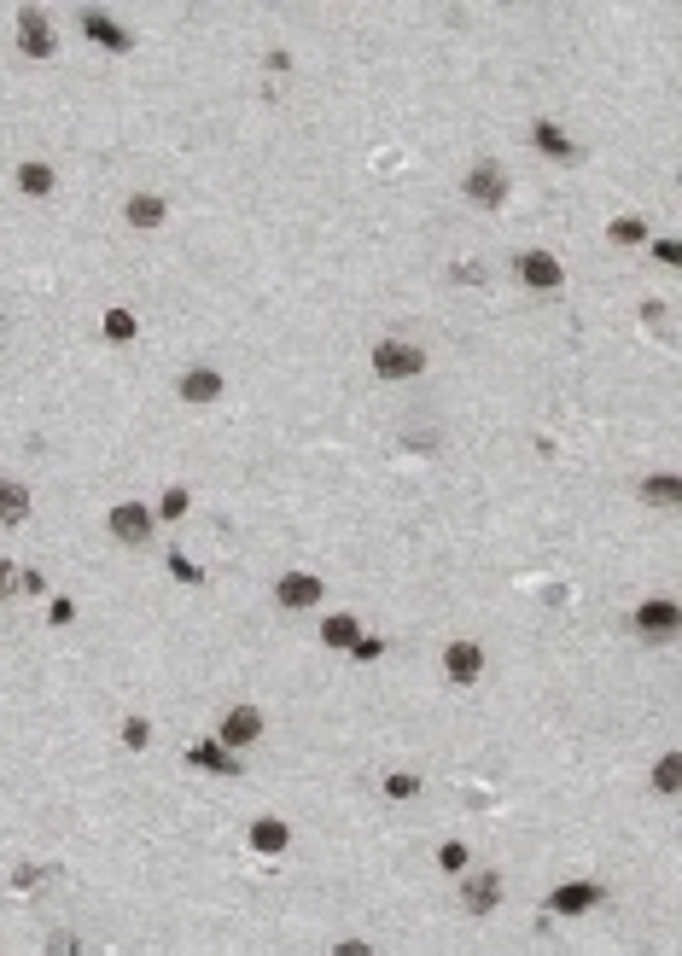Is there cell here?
Returning a JSON list of instances; mask_svg holds the SVG:
<instances>
[{"instance_id": "1f68e13d", "label": "cell", "mask_w": 682, "mask_h": 956, "mask_svg": "<svg viewBox=\"0 0 682 956\" xmlns=\"http://www.w3.org/2000/svg\"><path fill=\"white\" fill-rule=\"evenodd\" d=\"M333 956H374V945H368V939H339Z\"/></svg>"}, {"instance_id": "2e32d148", "label": "cell", "mask_w": 682, "mask_h": 956, "mask_svg": "<svg viewBox=\"0 0 682 956\" xmlns=\"http://www.w3.org/2000/svg\"><path fill=\"white\" fill-rule=\"evenodd\" d=\"M286 846H292V828H286V817H257V822H251V852L280 857Z\"/></svg>"}, {"instance_id": "cb8c5ba5", "label": "cell", "mask_w": 682, "mask_h": 956, "mask_svg": "<svg viewBox=\"0 0 682 956\" xmlns=\"http://www.w3.org/2000/svg\"><path fill=\"white\" fill-rule=\"evenodd\" d=\"M607 239H613V245H642V239H648V222H642V216H618L613 228H607Z\"/></svg>"}, {"instance_id": "836d02e7", "label": "cell", "mask_w": 682, "mask_h": 956, "mask_svg": "<svg viewBox=\"0 0 682 956\" xmlns=\"http://www.w3.org/2000/svg\"><path fill=\"white\" fill-rule=\"evenodd\" d=\"M18 589H24V595H41V589H47V578H41V572H18Z\"/></svg>"}, {"instance_id": "277c9868", "label": "cell", "mask_w": 682, "mask_h": 956, "mask_svg": "<svg viewBox=\"0 0 682 956\" xmlns=\"http://www.w3.org/2000/svg\"><path fill=\"white\" fill-rule=\"evenodd\" d=\"M461 193H467L473 205H484V210H502L508 205V175H502V164L478 158L473 170H467V181H461Z\"/></svg>"}, {"instance_id": "7402d4cb", "label": "cell", "mask_w": 682, "mask_h": 956, "mask_svg": "<svg viewBox=\"0 0 682 956\" xmlns=\"http://www.w3.org/2000/svg\"><path fill=\"white\" fill-rule=\"evenodd\" d=\"M653 787H659V793H682V752H665V758L653 764Z\"/></svg>"}, {"instance_id": "d6a6232c", "label": "cell", "mask_w": 682, "mask_h": 956, "mask_svg": "<svg viewBox=\"0 0 682 956\" xmlns=\"http://www.w3.org/2000/svg\"><path fill=\"white\" fill-rule=\"evenodd\" d=\"M653 257H659V263L671 269V263H677V257H682V245H677V239H659V245H653Z\"/></svg>"}, {"instance_id": "ba28073f", "label": "cell", "mask_w": 682, "mask_h": 956, "mask_svg": "<svg viewBox=\"0 0 682 956\" xmlns=\"http://www.w3.org/2000/svg\"><path fill=\"white\" fill-rule=\"evenodd\" d=\"M321 589H327V583L315 578V572H286V578L274 583V601H280L286 613H309V607L321 601Z\"/></svg>"}, {"instance_id": "44dd1931", "label": "cell", "mask_w": 682, "mask_h": 956, "mask_svg": "<svg viewBox=\"0 0 682 956\" xmlns=\"http://www.w3.org/2000/svg\"><path fill=\"white\" fill-rule=\"evenodd\" d=\"M0 519H6V525L30 519V490H24V484H12V478H0Z\"/></svg>"}, {"instance_id": "52a82bcc", "label": "cell", "mask_w": 682, "mask_h": 956, "mask_svg": "<svg viewBox=\"0 0 682 956\" xmlns=\"http://www.w3.org/2000/svg\"><path fill=\"white\" fill-rule=\"evenodd\" d=\"M175 397H181V403H193V409L216 403V397H222V368H210V362L187 368V374L175 379Z\"/></svg>"}, {"instance_id": "5b68a950", "label": "cell", "mask_w": 682, "mask_h": 956, "mask_svg": "<svg viewBox=\"0 0 682 956\" xmlns=\"http://www.w3.org/2000/svg\"><path fill=\"white\" fill-rule=\"evenodd\" d=\"M18 53H24V59H53V53H59L53 24H47L41 12H30V6L18 12Z\"/></svg>"}, {"instance_id": "e0dca14e", "label": "cell", "mask_w": 682, "mask_h": 956, "mask_svg": "<svg viewBox=\"0 0 682 956\" xmlns=\"http://www.w3.org/2000/svg\"><path fill=\"white\" fill-rule=\"evenodd\" d=\"M321 642H327L333 653H350L356 642H362V624H356L350 613H327L321 618Z\"/></svg>"}, {"instance_id": "83f0119b", "label": "cell", "mask_w": 682, "mask_h": 956, "mask_svg": "<svg viewBox=\"0 0 682 956\" xmlns=\"http://www.w3.org/2000/svg\"><path fill=\"white\" fill-rule=\"evenodd\" d=\"M146 741H152V723H146V717H129V723H123V747L146 752Z\"/></svg>"}, {"instance_id": "ac0fdd59", "label": "cell", "mask_w": 682, "mask_h": 956, "mask_svg": "<svg viewBox=\"0 0 682 956\" xmlns=\"http://www.w3.org/2000/svg\"><path fill=\"white\" fill-rule=\"evenodd\" d=\"M164 216H170V205H164L158 193H135V199L123 205V222H129V228H164Z\"/></svg>"}, {"instance_id": "9c48e42d", "label": "cell", "mask_w": 682, "mask_h": 956, "mask_svg": "<svg viewBox=\"0 0 682 956\" xmlns=\"http://www.w3.org/2000/svg\"><path fill=\"white\" fill-rule=\"evenodd\" d=\"M444 677L449 683H478V677H484V648H478V642H449L444 648Z\"/></svg>"}, {"instance_id": "9a60e30c", "label": "cell", "mask_w": 682, "mask_h": 956, "mask_svg": "<svg viewBox=\"0 0 682 956\" xmlns=\"http://www.w3.org/2000/svg\"><path fill=\"white\" fill-rule=\"evenodd\" d=\"M82 35L100 41L105 53H129V30H123L117 18H105V12H82Z\"/></svg>"}, {"instance_id": "7a4b0ae2", "label": "cell", "mask_w": 682, "mask_h": 956, "mask_svg": "<svg viewBox=\"0 0 682 956\" xmlns=\"http://www.w3.org/2000/svg\"><path fill=\"white\" fill-rule=\"evenodd\" d=\"M269 735V717L257 712V706H228L222 712V723H216V741L228 752H245V747H257Z\"/></svg>"}, {"instance_id": "e575fe53", "label": "cell", "mask_w": 682, "mask_h": 956, "mask_svg": "<svg viewBox=\"0 0 682 956\" xmlns=\"http://www.w3.org/2000/svg\"><path fill=\"white\" fill-rule=\"evenodd\" d=\"M18 589V572H12V560H0V595H12Z\"/></svg>"}, {"instance_id": "5bb4252c", "label": "cell", "mask_w": 682, "mask_h": 956, "mask_svg": "<svg viewBox=\"0 0 682 956\" xmlns=\"http://www.w3.org/2000/svg\"><path fill=\"white\" fill-rule=\"evenodd\" d=\"M677 624H682V613H677V601H665V595L636 607V630H648V636H659V642H665Z\"/></svg>"}, {"instance_id": "ffe728a7", "label": "cell", "mask_w": 682, "mask_h": 956, "mask_svg": "<svg viewBox=\"0 0 682 956\" xmlns=\"http://www.w3.org/2000/svg\"><path fill=\"white\" fill-rule=\"evenodd\" d=\"M642 502H653V508H677V502H682V478L677 473L642 478Z\"/></svg>"}, {"instance_id": "4fadbf2b", "label": "cell", "mask_w": 682, "mask_h": 956, "mask_svg": "<svg viewBox=\"0 0 682 956\" xmlns=\"http://www.w3.org/2000/svg\"><path fill=\"white\" fill-rule=\"evenodd\" d=\"M531 146L548 152V158H560V164H572V158H578V140L566 135L554 117H537V123H531Z\"/></svg>"}, {"instance_id": "3957f363", "label": "cell", "mask_w": 682, "mask_h": 956, "mask_svg": "<svg viewBox=\"0 0 682 956\" xmlns=\"http://www.w3.org/2000/svg\"><path fill=\"white\" fill-rule=\"evenodd\" d=\"M461 910H467V916L502 910V869H467V875H461Z\"/></svg>"}, {"instance_id": "603a6c76", "label": "cell", "mask_w": 682, "mask_h": 956, "mask_svg": "<svg viewBox=\"0 0 682 956\" xmlns=\"http://www.w3.org/2000/svg\"><path fill=\"white\" fill-rule=\"evenodd\" d=\"M100 327H105V339H111V344H129V339L140 333V321L129 315V309H105V321H100Z\"/></svg>"}, {"instance_id": "4316f807", "label": "cell", "mask_w": 682, "mask_h": 956, "mask_svg": "<svg viewBox=\"0 0 682 956\" xmlns=\"http://www.w3.org/2000/svg\"><path fill=\"white\" fill-rule=\"evenodd\" d=\"M414 793H420V776H414V770H391V776H385V799H414Z\"/></svg>"}, {"instance_id": "30bf717a", "label": "cell", "mask_w": 682, "mask_h": 956, "mask_svg": "<svg viewBox=\"0 0 682 956\" xmlns=\"http://www.w3.org/2000/svg\"><path fill=\"white\" fill-rule=\"evenodd\" d=\"M519 280L531 286V292H560V280H566V269L548 257V251H519Z\"/></svg>"}, {"instance_id": "6da1fadb", "label": "cell", "mask_w": 682, "mask_h": 956, "mask_svg": "<svg viewBox=\"0 0 682 956\" xmlns=\"http://www.w3.org/2000/svg\"><path fill=\"white\" fill-rule=\"evenodd\" d=\"M368 362H374V379H385V385H403V379L426 374V350L403 344V339H379Z\"/></svg>"}, {"instance_id": "484cf974", "label": "cell", "mask_w": 682, "mask_h": 956, "mask_svg": "<svg viewBox=\"0 0 682 956\" xmlns=\"http://www.w3.org/2000/svg\"><path fill=\"white\" fill-rule=\"evenodd\" d=\"M467 863H473V852H467L461 840H444V846H438V869H444V875H467Z\"/></svg>"}, {"instance_id": "f546056e", "label": "cell", "mask_w": 682, "mask_h": 956, "mask_svg": "<svg viewBox=\"0 0 682 956\" xmlns=\"http://www.w3.org/2000/svg\"><path fill=\"white\" fill-rule=\"evenodd\" d=\"M47 956H82V939H76V933H65V927H59V933H53V939H47Z\"/></svg>"}, {"instance_id": "7c38bea8", "label": "cell", "mask_w": 682, "mask_h": 956, "mask_svg": "<svg viewBox=\"0 0 682 956\" xmlns=\"http://www.w3.org/2000/svg\"><path fill=\"white\" fill-rule=\"evenodd\" d=\"M601 904V887L595 881H566V887L548 892V910L554 916H583V910H595Z\"/></svg>"}, {"instance_id": "d6986e66", "label": "cell", "mask_w": 682, "mask_h": 956, "mask_svg": "<svg viewBox=\"0 0 682 956\" xmlns=\"http://www.w3.org/2000/svg\"><path fill=\"white\" fill-rule=\"evenodd\" d=\"M59 187V175H53V164H41V158H30V164H18V193H30V199H47Z\"/></svg>"}, {"instance_id": "8992f818", "label": "cell", "mask_w": 682, "mask_h": 956, "mask_svg": "<svg viewBox=\"0 0 682 956\" xmlns=\"http://www.w3.org/2000/svg\"><path fill=\"white\" fill-rule=\"evenodd\" d=\"M152 508H140V502H117V508L105 513V531L117 537V543H146L152 537Z\"/></svg>"}, {"instance_id": "f1b7e54d", "label": "cell", "mask_w": 682, "mask_h": 956, "mask_svg": "<svg viewBox=\"0 0 682 956\" xmlns=\"http://www.w3.org/2000/svg\"><path fill=\"white\" fill-rule=\"evenodd\" d=\"M350 659H356V665H374V659H385V636H362V642L350 648Z\"/></svg>"}, {"instance_id": "4dcf8cb0", "label": "cell", "mask_w": 682, "mask_h": 956, "mask_svg": "<svg viewBox=\"0 0 682 956\" xmlns=\"http://www.w3.org/2000/svg\"><path fill=\"white\" fill-rule=\"evenodd\" d=\"M170 572H175L181 583H205V572H199V566H193L187 554H175V548H170Z\"/></svg>"}, {"instance_id": "d4e9b609", "label": "cell", "mask_w": 682, "mask_h": 956, "mask_svg": "<svg viewBox=\"0 0 682 956\" xmlns=\"http://www.w3.org/2000/svg\"><path fill=\"white\" fill-rule=\"evenodd\" d=\"M193 508V490H181V484H170L164 496H158V513L152 519H181V513Z\"/></svg>"}, {"instance_id": "8fae6325", "label": "cell", "mask_w": 682, "mask_h": 956, "mask_svg": "<svg viewBox=\"0 0 682 956\" xmlns=\"http://www.w3.org/2000/svg\"><path fill=\"white\" fill-rule=\"evenodd\" d=\"M187 764H193V770H210V776H239V770H245L239 752H228L216 735H210V741H193V747H187Z\"/></svg>"}]
</instances>
